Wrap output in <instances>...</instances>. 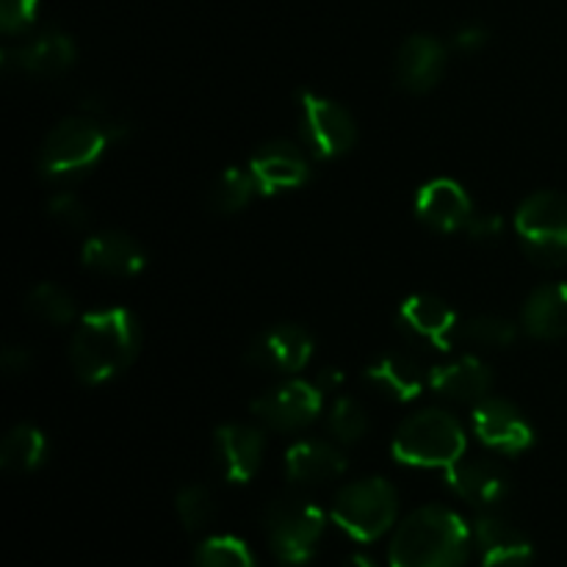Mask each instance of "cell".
<instances>
[{
	"label": "cell",
	"mask_w": 567,
	"mask_h": 567,
	"mask_svg": "<svg viewBox=\"0 0 567 567\" xmlns=\"http://www.w3.org/2000/svg\"><path fill=\"white\" fill-rule=\"evenodd\" d=\"M138 321L125 308L86 313L70 341V365L83 385H103L136 360Z\"/></svg>",
	"instance_id": "obj_1"
},
{
	"label": "cell",
	"mask_w": 567,
	"mask_h": 567,
	"mask_svg": "<svg viewBox=\"0 0 567 567\" xmlns=\"http://www.w3.org/2000/svg\"><path fill=\"white\" fill-rule=\"evenodd\" d=\"M474 532L454 509L430 504L399 524L388 548L391 567H463Z\"/></svg>",
	"instance_id": "obj_2"
},
{
	"label": "cell",
	"mask_w": 567,
	"mask_h": 567,
	"mask_svg": "<svg viewBox=\"0 0 567 567\" xmlns=\"http://www.w3.org/2000/svg\"><path fill=\"white\" fill-rule=\"evenodd\" d=\"M127 127L109 116H66L44 136L37 153V169L44 181H72L103 161V155L125 136Z\"/></svg>",
	"instance_id": "obj_3"
},
{
	"label": "cell",
	"mask_w": 567,
	"mask_h": 567,
	"mask_svg": "<svg viewBox=\"0 0 567 567\" xmlns=\"http://www.w3.org/2000/svg\"><path fill=\"white\" fill-rule=\"evenodd\" d=\"M468 449L465 430L452 413L426 408L402 421L391 443L393 457L413 468H452Z\"/></svg>",
	"instance_id": "obj_4"
},
{
	"label": "cell",
	"mask_w": 567,
	"mask_h": 567,
	"mask_svg": "<svg viewBox=\"0 0 567 567\" xmlns=\"http://www.w3.org/2000/svg\"><path fill=\"white\" fill-rule=\"evenodd\" d=\"M266 540L280 567H305L316 557L327 518L319 504L302 496H282L264 513Z\"/></svg>",
	"instance_id": "obj_5"
},
{
	"label": "cell",
	"mask_w": 567,
	"mask_h": 567,
	"mask_svg": "<svg viewBox=\"0 0 567 567\" xmlns=\"http://www.w3.org/2000/svg\"><path fill=\"white\" fill-rule=\"evenodd\" d=\"M399 496L391 482L360 480L332 498V520L358 543H374L396 524Z\"/></svg>",
	"instance_id": "obj_6"
},
{
	"label": "cell",
	"mask_w": 567,
	"mask_h": 567,
	"mask_svg": "<svg viewBox=\"0 0 567 567\" xmlns=\"http://www.w3.org/2000/svg\"><path fill=\"white\" fill-rule=\"evenodd\" d=\"M515 233L524 252L540 266L567 264V197L559 192H537L515 210Z\"/></svg>",
	"instance_id": "obj_7"
},
{
	"label": "cell",
	"mask_w": 567,
	"mask_h": 567,
	"mask_svg": "<svg viewBox=\"0 0 567 567\" xmlns=\"http://www.w3.org/2000/svg\"><path fill=\"white\" fill-rule=\"evenodd\" d=\"M299 131L310 155L321 161L341 158L358 142V125L352 114L336 100L316 92H302L299 97Z\"/></svg>",
	"instance_id": "obj_8"
},
{
	"label": "cell",
	"mask_w": 567,
	"mask_h": 567,
	"mask_svg": "<svg viewBox=\"0 0 567 567\" xmlns=\"http://www.w3.org/2000/svg\"><path fill=\"white\" fill-rule=\"evenodd\" d=\"M324 408V391L316 382L291 380L260 393L252 402V415L277 432H299L313 424Z\"/></svg>",
	"instance_id": "obj_9"
},
{
	"label": "cell",
	"mask_w": 567,
	"mask_h": 567,
	"mask_svg": "<svg viewBox=\"0 0 567 567\" xmlns=\"http://www.w3.org/2000/svg\"><path fill=\"white\" fill-rule=\"evenodd\" d=\"M476 437L498 454H520L535 443V430L507 399H482L471 415Z\"/></svg>",
	"instance_id": "obj_10"
},
{
	"label": "cell",
	"mask_w": 567,
	"mask_h": 567,
	"mask_svg": "<svg viewBox=\"0 0 567 567\" xmlns=\"http://www.w3.org/2000/svg\"><path fill=\"white\" fill-rule=\"evenodd\" d=\"M249 175L255 177L258 194H280L291 188H302L310 181V161L302 147L293 142H269L255 150L249 158Z\"/></svg>",
	"instance_id": "obj_11"
},
{
	"label": "cell",
	"mask_w": 567,
	"mask_h": 567,
	"mask_svg": "<svg viewBox=\"0 0 567 567\" xmlns=\"http://www.w3.org/2000/svg\"><path fill=\"white\" fill-rule=\"evenodd\" d=\"M313 358V338L297 324H275L247 349V363L275 374H297Z\"/></svg>",
	"instance_id": "obj_12"
},
{
	"label": "cell",
	"mask_w": 567,
	"mask_h": 567,
	"mask_svg": "<svg viewBox=\"0 0 567 567\" xmlns=\"http://www.w3.org/2000/svg\"><path fill=\"white\" fill-rule=\"evenodd\" d=\"M266 437L258 426L225 424L214 432V460L230 485H247L264 463Z\"/></svg>",
	"instance_id": "obj_13"
},
{
	"label": "cell",
	"mask_w": 567,
	"mask_h": 567,
	"mask_svg": "<svg viewBox=\"0 0 567 567\" xmlns=\"http://www.w3.org/2000/svg\"><path fill=\"white\" fill-rule=\"evenodd\" d=\"M471 532L482 567H529L535 559V546L529 537L502 515H480Z\"/></svg>",
	"instance_id": "obj_14"
},
{
	"label": "cell",
	"mask_w": 567,
	"mask_h": 567,
	"mask_svg": "<svg viewBox=\"0 0 567 567\" xmlns=\"http://www.w3.org/2000/svg\"><path fill=\"white\" fill-rule=\"evenodd\" d=\"M415 214L424 225H430L437 233H460L468 230L471 219H474V203H471L468 192L460 186L457 181L449 177H435V181L424 183L415 197Z\"/></svg>",
	"instance_id": "obj_15"
},
{
	"label": "cell",
	"mask_w": 567,
	"mask_h": 567,
	"mask_svg": "<svg viewBox=\"0 0 567 567\" xmlns=\"http://www.w3.org/2000/svg\"><path fill=\"white\" fill-rule=\"evenodd\" d=\"M75 42L61 31H44L31 42L3 50L6 70L25 72L33 78H59L75 64Z\"/></svg>",
	"instance_id": "obj_16"
},
{
	"label": "cell",
	"mask_w": 567,
	"mask_h": 567,
	"mask_svg": "<svg viewBox=\"0 0 567 567\" xmlns=\"http://www.w3.org/2000/svg\"><path fill=\"white\" fill-rule=\"evenodd\" d=\"M399 327L413 341L430 343L441 352H449L454 336H457V313L432 293H413L399 308Z\"/></svg>",
	"instance_id": "obj_17"
},
{
	"label": "cell",
	"mask_w": 567,
	"mask_h": 567,
	"mask_svg": "<svg viewBox=\"0 0 567 567\" xmlns=\"http://www.w3.org/2000/svg\"><path fill=\"white\" fill-rule=\"evenodd\" d=\"M446 72V48L430 33L404 39L396 53V81L404 92L426 94L441 83Z\"/></svg>",
	"instance_id": "obj_18"
},
{
	"label": "cell",
	"mask_w": 567,
	"mask_h": 567,
	"mask_svg": "<svg viewBox=\"0 0 567 567\" xmlns=\"http://www.w3.org/2000/svg\"><path fill=\"white\" fill-rule=\"evenodd\" d=\"M452 493L476 509H493L509 496V480L496 463L487 460H460L446 468Z\"/></svg>",
	"instance_id": "obj_19"
},
{
	"label": "cell",
	"mask_w": 567,
	"mask_h": 567,
	"mask_svg": "<svg viewBox=\"0 0 567 567\" xmlns=\"http://www.w3.org/2000/svg\"><path fill=\"white\" fill-rule=\"evenodd\" d=\"M81 260L86 269L109 277H136L144 269V264H147L144 249L138 247L136 238L116 230L89 236L83 241Z\"/></svg>",
	"instance_id": "obj_20"
},
{
	"label": "cell",
	"mask_w": 567,
	"mask_h": 567,
	"mask_svg": "<svg viewBox=\"0 0 567 567\" xmlns=\"http://www.w3.org/2000/svg\"><path fill=\"white\" fill-rule=\"evenodd\" d=\"M347 457L338 446L321 441H299L286 452V474L299 487H321L341 480Z\"/></svg>",
	"instance_id": "obj_21"
},
{
	"label": "cell",
	"mask_w": 567,
	"mask_h": 567,
	"mask_svg": "<svg viewBox=\"0 0 567 567\" xmlns=\"http://www.w3.org/2000/svg\"><path fill=\"white\" fill-rule=\"evenodd\" d=\"M430 388L452 402H482L493 388V374L480 358H460L430 371Z\"/></svg>",
	"instance_id": "obj_22"
},
{
	"label": "cell",
	"mask_w": 567,
	"mask_h": 567,
	"mask_svg": "<svg viewBox=\"0 0 567 567\" xmlns=\"http://www.w3.org/2000/svg\"><path fill=\"white\" fill-rule=\"evenodd\" d=\"M365 382L393 402H413L421 396L424 385H430L421 365L402 352L382 354L377 363H371L365 369Z\"/></svg>",
	"instance_id": "obj_23"
},
{
	"label": "cell",
	"mask_w": 567,
	"mask_h": 567,
	"mask_svg": "<svg viewBox=\"0 0 567 567\" xmlns=\"http://www.w3.org/2000/svg\"><path fill=\"white\" fill-rule=\"evenodd\" d=\"M520 324L532 338L557 341L567 336V282H548L529 293Z\"/></svg>",
	"instance_id": "obj_24"
},
{
	"label": "cell",
	"mask_w": 567,
	"mask_h": 567,
	"mask_svg": "<svg viewBox=\"0 0 567 567\" xmlns=\"http://www.w3.org/2000/svg\"><path fill=\"white\" fill-rule=\"evenodd\" d=\"M48 457V437L31 424H17L0 443V465L9 474H31Z\"/></svg>",
	"instance_id": "obj_25"
},
{
	"label": "cell",
	"mask_w": 567,
	"mask_h": 567,
	"mask_svg": "<svg viewBox=\"0 0 567 567\" xmlns=\"http://www.w3.org/2000/svg\"><path fill=\"white\" fill-rule=\"evenodd\" d=\"M258 194V186H255V177L249 175V169H241V166H230V169L221 172L216 177V183L208 192V208L214 210L216 216H233L238 210L247 208L252 203V197Z\"/></svg>",
	"instance_id": "obj_26"
},
{
	"label": "cell",
	"mask_w": 567,
	"mask_h": 567,
	"mask_svg": "<svg viewBox=\"0 0 567 567\" xmlns=\"http://www.w3.org/2000/svg\"><path fill=\"white\" fill-rule=\"evenodd\" d=\"M25 310L50 327H66L75 319V299L53 282H39L25 299Z\"/></svg>",
	"instance_id": "obj_27"
},
{
	"label": "cell",
	"mask_w": 567,
	"mask_h": 567,
	"mask_svg": "<svg viewBox=\"0 0 567 567\" xmlns=\"http://www.w3.org/2000/svg\"><path fill=\"white\" fill-rule=\"evenodd\" d=\"M194 567H258V563L244 540L233 535H214L197 546Z\"/></svg>",
	"instance_id": "obj_28"
},
{
	"label": "cell",
	"mask_w": 567,
	"mask_h": 567,
	"mask_svg": "<svg viewBox=\"0 0 567 567\" xmlns=\"http://www.w3.org/2000/svg\"><path fill=\"white\" fill-rule=\"evenodd\" d=\"M175 509L186 532L199 535L208 529L216 518V498L205 485H186L175 496Z\"/></svg>",
	"instance_id": "obj_29"
},
{
	"label": "cell",
	"mask_w": 567,
	"mask_h": 567,
	"mask_svg": "<svg viewBox=\"0 0 567 567\" xmlns=\"http://www.w3.org/2000/svg\"><path fill=\"white\" fill-rule=\"evenodd\" d=\"M327 426H330L332 437L338 443H358L369 432V413H365V408L358 399L341 396L332 404Z\"/></svg>",
	"instance_id": "obj_30"
},
{
	"label": "cell",
	"mask_w": 567,
	"mask_h": 567,
	"mask_svg": "<svg viewBox=\"0 0 567 567\" xmlns=\"http://www.w3.org/2000/svg\"><path fill=\"white\" fill-rule=\"evenodd\" d=\"M460 336L468 343H476V347L504 349L509 347V343H515L518 327H515V321L502 319V316H476V319L465 321Z\"/></svg>",
	"instance_id": "obj_31"
},
{
	"label": "cell",
	"mask_w": 567,
	"mask_h": 567,
	"mask_svg": "<svg viewBox=\"0 0 567 567\" xmlns=\"http://www.w3.org/2000/svg\"><path fill=\"white\" fill-rule=\"evenodd\" d=\"M39 0H0V25L9 37L25 33L37 22Z\"/></svg>",
	"instance_id": "obj_32"
},
{
	"label": "cell",
	"mask_w": 567,
	"mask_h": 567,
	"mask_svg": "<svg viewBox=\"0 0 567 567\" xmlns=\"http://www.w3.org/2000/svg\"><path fill=\"white\" fill-rule=\"evenodd\" d=\"M48 214L53 216L59 225L72 227V230H81V227L89 225L86 205H83L81 199L70 192H61V194H55V197H50Z\"/></svg>",
	"instance_id": "obj_33"
},
{
	"label": "cell",
	"mask_w": 567,
	"mask_h": 567,
	"mask_svg": "<svg viewBox=\"0 0 567 567\" xmlns=\"http://www.w3.org/2000/svg\"><path fill=\"white\" fill-rule=\"evenodd\" d=\"M504 233V219L498 214H474L468 225V236L474 241H496Z\"/></svg>",
	"instance_id": "obj_34"
},
{
	"label": "cell",
	"mask_w": 567,
	"mask_h": 567,
	"mask_svg": "<svg viewBox=\"0 0 567 567\" xmlns=\"http://www.w3.org/2000/svg\"><path fill=\"white\" fill-rule=\"evenodd\" d=\"M452 42L460 53H476V50H482L487 42H491V33H487L482 25H463L457 28Z\"/></svg>",
	"instance_id": "obj_35"
},
{
	"label": "cell",
	"mask_w": 567,
	"mask_h": 567,
	"mask_svg": "<svg viewBox=\"0 0 567 567\" xmlns=\"http://www.w3.org/2000/svg\"><path fill=\"white\" fill-rule=\"evenodd\" d=\"M0 363H3V371L9 377H22V374H28V371H31L33 358H31V352H28L25 347H6Z\"/></svg>",
	"instance_id": "obj_36"
},
{
	"label": "cell",
	"mask_w": 567,
	"mask_h": 567,
	"mask_svg": "<svg viewBox=\"0 0 567 567\" xmlns=\"http://www.w3.org/2000/svg\"><path fill=\"white\" fill-rule=\"evenodd\" d=\"M316 385H319L324 393H332L343 385V374L338 369H324L319 380H316Z\"/></svg>",
	"instance_id": "obj_37"
},
{
	"label": "cell",
	"mask_w": 567,
	"mask_h": 567,
	"mask_svg": "<svg viewBox=\"0 0 567 567\" xmlns=\"http://www.w3.org/2000/svg\"><path fill=\"white\" fill-rule=\"evenodd\" d=\"M341 567H377L371 563V557H365V554H352V557H347V563Z\"/></svg>",
	"instance_id": "obj_38"
}]
</instances>
